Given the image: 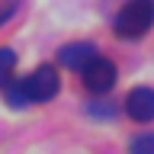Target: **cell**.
Returning <instances> with one entry per match:
<instances>
[{
	"label": "cell",
	"instance_id": "obj_1",
	"mask_svg": "<svg viewBox=\"0 0 154 154\" xmlns=\"http://www.w3.org/2000/svg\"><path fill=\"white\" fill-rule=\"evenodd\" d=\"M154 26V0H128L116 16L119 38H141Z\"/></svg>",
	"mask_w": 154,
	"mask_h": 154
},
{
	"label": "cell",
	"instance_id": "obj_2",
	"mask_svg": "<svg viewBox=\"0 0 154 154\" xmlns=\"http://www.w3.org/2000/svg\"><path fill=\"white\" fill-rule=\"evenodd\" d=\"M23 87H26L29 103H48V100L58 93L61 80H58V71L51 64H42V67H35L29 77H23Z\"/></svg>",
	"mask_w": 154,
	"mask_h": 154
},
{
	"label": "cell",
	"instance_id": "obj_3",
	"mask_svg": "<svg viewBox=\"0 0 154 154\" xmlns=\"http://www.w3.org/2000/svg\"><path fill=\"white\" fill-rule=\"evenodd\" d=\"M80 77H84V87L90 90V93H109L116 87V64L109 61V58H100L96 55L90 64L80 71Z\"/></svg>",
	"mask_w": 154,
	"mask_h": 154
},
{
	"label": "cell",
	"instance_id": "obj_4",
	"mask_svg": "<svg viewBox=\"0 0 154 154\" xmlns=\"http://www.w3.org/2000/svg\"><path fill=\"white\" fill-rule=\"evenodd\" d=\"M125 112L135 122H154V90L151 87H135L125 96Z\"/></svg>",
	"mask_w": 154,
	"mask_h": 154
},
{
	"label": "cell",
	"instance_id": "obj_5",
	"mask_svg": "<svg viewBox=\"0 0 154 154\" xmlns=\"http://www.w3.org/2000/svg\"><path fill=\"white\" fill-rule=\"evenodd\" d=\"M58 58H61V64L71 67V71H84V67L96 58V48L90 45V42H71V45L61 48Z\"/></svg>",
	"mask_w": 154,
	"mask_h": 154
},
{
	"label": "cell",
	"instance_id": "obj_6",
	"mask_svg": "<svg viewBox=\"0 0 154 154\" xmlns=\"http://www.w3.org/2000/svg\"><path fill=\"white\" fill-rule=\"evenodd\" d=\"M13 71H16V51L13 48H0V90L13 80Z\"/></svg>",
	"mask_w": 154,
	"mask_h": 154
},
{
	"label": "cell",
	"instance_id": "obj_7",
	"mask_svg": "<svg viewBox=\"0 0 154 154\" xmlns=\"http://www.w3.org/2000/svg\"><path fill=\"white\" fill-rule=\"evenodd\" d=\"M3 93H7V103L13 106V109H23V106H29V96H26V87H23V80H10V84L3 87Z\"/></svg>",
	"mask_w": 154,
	"mask_h": 154
},
{
	"label": "cell",
	"instance_id": "obj_8",
	"mask_svg": "<svg viewBox=\"0 0 154 154\" xmlns=\"http://www.w3.org/2000/svg\"><path fill=\"white\" fill-rule=\"evenodd\" d=\"M128 154H154V132H144L138 138H132Z\"/></svg>",
	"mask_w": 154,
	"mask_h": 154
},
{
	"label": "cell",
	"instance_id": "obj_9",
	"mask_svg": "<svg viewBox=\"0 0 154 154\" xmlns=\"http://www.w3.org/2000/svg\"><path fill=\"white\" fill-rule=\"evenodd\" d=\"M19 10V0H0V26L13 19V13Z\"/></svg>",
	"mask_w": 154,
	"mask_h": 154
}]
</instances>
